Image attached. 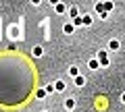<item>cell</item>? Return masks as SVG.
Returning a JSON list of instances; mask_svg holds the SVG:
<instances>
[{"mask_svg":"<svg viewBox=\"0 0 125 112\" xmlns=\"http://www.w3.org/2000/svg\"><path fill=\"white\" fill-rule=\"evenodd\" d=\"M96 60L100 62V67H108V56H106V52H104V50H100V52H98Z\"/></svg>","mask_w":125,"mask_h":112,"instance_id":"cell-1","label":"cell"},{"mask_svg":"<svg viewBox=\"0 0 125 112\" xmlns=\"http://www.w3.org/2000/svg\"><path fill=\"white\" fill-rule=\"evenodd\" d=\"M106 48L111 50V52H117V50L121 48V42H119V40H108V44H106Z\"/></svg>","mask_w":125,"mask_h":112,"instance_id":"cell-2","label":"cell"},{"mask_svg":"<svg viewBox=\"0 0 125 112\" xmlns=\"http://www.w3.org/2000/svg\"><path fill=\"white\" fill-rule=\"evenodd\" d=\"M54 10H56V15H65L67 13V4L65 2H54Z\"/></svg>","mask_w":125,"mask_h":112,"instance_id":"cell-3","label":"cell"},{"mask_svg":"<svg viewBox=\"0 0 125 112\" xmlns=\"http://www.w3.org/2000/svg\"><path fill=\"white\" fill-rule=\"evenodd\" d=\"M75 108V98H67L65 100V110H73Z\"/></svg>","mask_w":125,"mask_h":112,"instance_id":"cell-4","label":"cell"},{"mask_svg":"<svg viewBox=\"0 0 125 112\" xmlns=\"http://www.w3.org/2000/svg\"><path fill=\"white\" fill-rule=\"evenodd\" d=\"M69 17L77 19V17H79V9H77V6H71V9H69Z\"/></svg>","mask_w":125,"mask_h":112,"instance_id":"cell-5","label":"cell"},{"mask_svg":"<svg viewBox=\"0 0 125 112\" xmlns=\"http://www.w3.org/2000/svg\"><path fill=\"white\" fill-rule=\"evenodd\" d=\"M75 85H77V87H83V85H85V77L77 75V77H75Z\"/></svg>","mask_w":125,"mask_h":112,"instance_id":"cell-6","label":"cell"},{"mask_svg":"<svg viewBox=\"0 0 125 112\" xmlns=\"http://www.w3.org/2000/svg\"><path fill=\"white\" fill-rule=\"evenodd\" d=\"M73 29H75V27H73V23H65V27H62V31L67 33V35H69V33H73Z\"/></svg>","mask_w":125,"mask_h":112,"instance_id":"cell-7","label":"cell"},{"mask_svg":"<svg viewBox=\"0 0 125 112\" xmlns=\"http://www.w3.org/2000/svg\"><path fill=\"white\" fill-rule=\"evenodd\" d=\"M62 89H65V81H61V79H58L56 83H54V91H62Z\"/></svg>","mask_w":125,"mask_h":112,"instance_id":"cell-8","label":"cell"},{"mask_svg":"<svg viewBox=\"0 0 125 112\" xmlns=\"http://www.w3.org/2000/svg\"><path fill=\"white\" fill-rule=\"evenodd\" d=\"M88 67L92 69V71H96V69L100 67V62H98V60H96V58H92V60H90V62H88Z\"/></svg>","mask_w":125,"mask_h":112,"instance_id":"cell-9","label":"cell"},{"mask_svg":"<svg viewBox=\"0 0 125 112\" xmlns=\"http://www.w3.org/2000/svg\"><path fill=\"white\" fill-rule=\"evenodd\" d=\"M42 54H44V50H42L40 46H36V48H33V56H36V58H40Z\"/></svg>","mask_w":125,"mask_h":112,"instance_id":"cell-10","label":"cell"},{"mask_svg":"<svg viewBox=\"0 0 125 112\" xmlns=\"http://www.w3.org/2000/svg\"><path fill=\"white\" fill-rule=\"evenodd\" d=\"M81 23H83V25H92V17H90V15H83V17H81Z\"/></svg>","mask_w":125,"mask_h":112,"instance_id":"cell-11","label":"cell"},{"mask_svg":"<svg viewBox=\"0 0 125 112\" xmlns=\"http://www.w3.org/2000/svg\"><path fill=\"white\" fill-rule=\"evenodd\" d=\"M69 75H71V77H77V75H79V69H77V67H71V69H69Z\"/></svg>","mask_w":125,"mask_h":112,"instance_id":"cell-12","label":"cell"},{"mask_svg":"<svg viewBox=\"0 0 125 112\" xmlns=\"http://www.w3.org/2000/svg\"><path fill=\"white\" fill-rule=\"evenodd\" d=\"M79 25H83V23H81V17H77V19H73V27H79Z\"/></svg>","mask_w":125,"mask_h":112,"instance_id":"cell-13","label":"cell"},{"mask_svg":"<svg viewBox=\"0 0 125 112\" xmlns=\"http://www.w3.org/2000/svg\"><path fill=\"white\" fill-rule=\"evenodd\" d=\"M36 95H38L40 100H44V98H46V91H44V89H38V94H36Z\"/></svg>","mask_w":125,"mask_h":112,"instance_id":"cell-14","label":"cell"},{"mask_svg":"<svg viewBox=\"0 0 125 112\" xmlns=\"http://www.w3.org/2000/svg\"><path fill=\"white\" fill-rule=\"evenodd\" d=\"M44 91H46V94H52V91H54V85H46Z\"/></svg>","mask_w":125,"mask_h":112,"instance_id":"cell-15","label":"cell"},{"mask_svg":"<svg viewBox=\"0 0 125 112\" xmlns=\"http://www.w3.org/2000/svg\"><path fill=\"white\" fill-rule=\"evenodd\" d=\"M121 102H123V104H125V94H123V95H121Z\"/></svg>","mask_w":125,"mask_h":112,"instance_id":"cell-16","label":"cell"},{"mask_svg":"<svg viewBox=\"0 0 125 112\" xmlns=\"http://www.w3.org/2000/svg\"><path fill=\"white\" fill-rule=\"evenodd\" d=\"M42 112H48V110H42Z\"/></svg>","mask_w":125,"mask_h":112,"instance_id":"cell-17","label":"cell"}]
</instances>
